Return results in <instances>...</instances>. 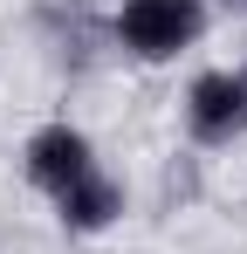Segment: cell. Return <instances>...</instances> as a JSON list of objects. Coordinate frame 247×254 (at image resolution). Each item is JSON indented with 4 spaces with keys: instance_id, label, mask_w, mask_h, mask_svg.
Here are the masks:
<instances>
[{
    "instance_id": "6da1fadb",
    "label": "cell",
    "mask_w": 247,
    "mask_h": 254,
    "mask_svg": "<svg viewBox=\"0 0 247 254\" xmlns=\"http://www.w3.org/2000/svg\"><path fill=\"white\" fill-rule=\"evenodd\" d=\"M199 28H206V7H199V0H130V7H124V21H117L124 48H130V55H144V62L179 55Z\"/></svg>"
},
{
    "instance_id": "7a4b0ae2",
    "label": "cell",
    "mask_w": 247,
    "mask_h": 254,
    "mask_svg": "<svg viewBox=\"0 0 247 254\" xmlns=\"http://www.w3.org/2000/svg\"><path fill=\"white\" fill-rule=\"evenodd\" d=\"M185 124L199 144H227V137H241L247 130V76L234 69H206L192 96H185Z\"/></svg>"
},
{
    "instance_id": "3957f363",
    "label": "cell",
    "mask_w": 247,
    "mask_h": 254,
    "mask_svg": "<svg viewBox=\"0 0 247 254\" xmlns=\"http://www.w3.org/2000/svg\"><path fill=\"white\" fill-rule=\"evenodd\" d=\"M96 172V158H89V137L82 130H69V124H41L35 137H28V179H35L41 192H69L76 179H89Z\"/></svg>"
},
{
    "instance_id": "277c9868",
    "label": "cell",
    "mask_w": 247,
    "mask_h": 254,
    "mask_svg": "<svg viewBox=\"0 0 247 254\" xmlns=\"http://www.w3.org/2000/svg\"><path fill=\"white\" fill-rule=\"evenodd\" d=\"M55 206H62V227H76V234H96V227H110V220H117L124 192L103 179V172H89V179H76V186H69Z\"/></svg>"
},
{
    "instance_id": "5b68a950",
    "label": "cell",
    "mask_w": 247,
    "mask_h": 254,
    "mask_svg": "<svg viewBox=\"0 0 247 254\" xmlns=\"http://www.w3.org/2000/svg\"><path fill=\"white\" fill-rule=\"evenodd\" d=\"M227 7H247V0H227Z\"/></svg>"
}]
</instances>
